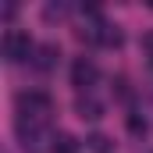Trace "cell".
<instances>
[{"instance_id": "52a82bcc", "label": "cell", "mask_w": 153, "mask_h": 153, "mask_svg": "<svg viewBox=\"0 0 153 153\" xmlns=\"http://www.w3.org/2000/svg\"><path fill=\"white\" fill-rule=\"evenodd\" d=\"M85 143H89V150H93V153H111V139H107V135H100V132H96V135H89Z\"/></svg>"}, {"instance_id": "3957f363", "label": "cell", "mask_w": 153, "mask_h": 153, "mask_svg": "<svg viewBox=\"0 0 153 153\" xmlns=\"http://www.w3.org/2000/svg\"><path fill=\"white\" fill-rule=\"evenodd\" d=\"M96 78H100L96 64L89 57H75V64H71V85L75 89H89V85H96Z\"/></svg>"}, {"instance_id": "9c48e42d", "label": "cell", "mask_w": 153, "mask_h": 153, "mask_svg": "<svg viewBox=\"0 0 153 153\" xmlns=\"http://www.w3.org/2000/svg\"><path fill=\"white\" fill-rule=\"evenodd\" d=\"M143 50H146V57H150V64H153V32L143 36Z\"/></svg>"}, {"instance_id": "ba28073f", "label": "cell", "mask_w": 153, "mask_h": 153, "mask_svg": "<svg viewBox=\"0 0 153 153\" xmlns=\"http://www.w3.org/2000/svg\"><path fill=\"white\" fill-rule=\"evenodd\" d=\"M128 128H132L135 135H143V132H146V121H139V117L132 114V117H128Z\"/></svg>"}, {"instance_id": "7a4b0ae2", "label": "cell", "mask_w": 153, "mask_h": 153, "mask_svg": "<svg viewBox=\"0 0 153 153\" xmlns=\"http://www.w3.org/2000/svg\"><path fill=\"white\" fill-rule=\"evenodd\" d=\"M18 114L29 117V121H39V117H46L53 111V100L46 96V93H18Z\"/></svg>"}, {"instance_id": "6da1fadb", "label": "cell", "mask_w": 153, "mask_h": 153, "mask_svg": "<svg viewBox=\"0 0 153 153\" xmlns=\"http://www.w3.org/2000/svg\"><path fill=\"white\" fill-rule=\"evenodd\" d=\"M36 53V43L29 32H22V29H11L7 36H4V61L7 64H22V61H29Z\"/></svg>"}, {"instance_id": "5b68a950", "label": "cell", "mask_w": 153, "mask_h": 153, "mask_svg": "<svg viewBox=\"0 0 153 153\" xmlns=\"http://www.w3.org/2000/svg\"><path fill=\"white\" fill-rule=\"evenodd\" d=\"M78 150H82V143H78L71 132H57L50 139V153H78Z\"/></svg>"}, {"instance_id": "277c9868", "label": "cell", "mask_w": 153, "mask_h": 153, "mask_svg": "<svg viewBox=\"0 0 153 153\" xmlns=\"http://www.w3.org/2000/svg\"><path fill=\"white\" fill-rule=\"evenodd\" d=\"M57 57H61L57 43H43V46H36V68H39V71H50V68L57 64Z\"/></svg>"}, {"instance_id": "8992f818", "label": "cell", "mask_w": 153, "mask_h": 153, "mask_svg": "<svg viewBox=\"0 0 153 153\" xmlns=\"http://www.w3.org/2000/svg\"><path fill=\"white\" fill-rule=\"evenodd\" d=\"M75 111H78V117H85V121H96V117H103V103L93 100V96H78Z\"/></svg>"}, {"instance_id": "30bf717a", "label": "cell", "mask_w": 153, "mask_h": 153, "mask_svg": "<svg viewBox=\"0 0 153 153\" xmlns=\"http://www.w3.org/2000/svg\"><path fill=\"white\" fill-rule=\"evenodd\" d=\"M64 14H68V7H61V4L57 7H46V18H64Z\"/></svg>"}]
</instances>
